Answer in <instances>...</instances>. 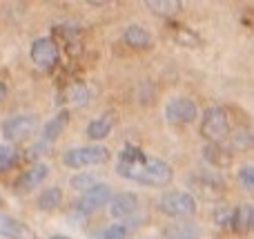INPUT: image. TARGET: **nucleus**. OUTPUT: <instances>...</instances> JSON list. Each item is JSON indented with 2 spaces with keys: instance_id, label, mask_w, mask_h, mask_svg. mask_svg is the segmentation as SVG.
Listing matches in <instances>:
<instances>
[{
  "instance_id": "28",
  "label": "nucleus",
  "mask_w": 254,
  "mask_h": 239,
  "mask_svg": "<svg viewBox=\"0 0 254 239\" xmlns=\"http://www.w3.org/2000/svg\"><path fill=\"white\" fill-rule=\"evenodd\" d=\"M49 239H71V237L69 235H52Z\"/></svg>"
},
{
  "instance_id": "18",
  "label": "nucleus",
  "mask_w": 254,
  "mask_h": 239,
  "mask_svg": "<svg viewBox=\"0 0 254 239\" xmlns=\"http://www.w3.org/2000/svg\"><path fill=\"white\" fill-rule=\"evenodd\" d=\"M67 121H69V114L67 112H61V114H56L54 119H49L47 123L43 125V141L45 143H54L58 137H61V132L65 130Z\"/></svg>"
},
{
  "instance_id": "8",
  "label": "nucleus",
  "mask_w": 254,
  "mask_h": 239,
  "mask_svg": "<svg viewBox=\"0 0 254 239\" xmlns=\"http://www.w3.org/2000/svg\"><path fill=\"white\" fill-rule=\"evenodd\" d=\"M29 56L36 67H40V70H52L58 61V47L54 45L52 38H36L34 43H31Z\"/></svg>"
},
{
  "instance_id": "21",
  "label": "nucleus",
  "mask_w": 254,
  "mask_h": 239,
  "mask_svg": "<svg viewBox=\"0 0 254 239\" xmlns=\"http://www.w3.org/2000/svg\"><path fill=\"white\" fill-rule=\"evenodd\" d=\"M61 204H63V190L56 186L45 188L38 195V199H36V206H38L40 210H56Z\"/></svg>"
},
{
  "instance_id": "7",
  "label": "nucleus",
  "mask_w": 254,
  "mask_h": 239,
  "mask_svg": "<svg viewBox=\"0 0 254 239\" xmlns=\"http://www.w3.org/2000/svg\"><path fill=\"white\" fill-rule=\"evenodd\" d=\"M112 188L107 186V183H96L94 188H89V190H85L83 195L76 199V213L83 215V217H89V215H94L96 210H101L103 206L110 204L112 199Z\"/></svg>"
},
{
  "instance_id": "17",
  "label": "nucleus",
  "mask_w": 254,
  "mask_h": 239,
  "mask_svg": "<svg viewBox=\"0 0 254 239\" xmlns=\"http://www.w3.org/2000/svg\"><path fill=\"white\" fill-rule=\"evenodd\" d=\"M145 7L161 18H174L176 13L183 11V2L179 0H147Z\"/></svg>"
},
{
  "instance_id": "12",
  "label": "nucleus",
  "mask_w": 254,
  "mask_h": 239,
  "mask_svg": "<svg viewBox=\"0 0 254 239\" xmlns=\"http://www.w3.org/2000/svg\"><path fill=\"white\" fill-rule=\"evenodd\" d=\"M163 237L165 239H201V228L196 224L188 222V219H179V222L165 226Z\"/></svg>"
},
{
  "instance_id": "27",
  "label": "nucleus",
  "mask_w": 254,
  "mask_h": 239,
  "mask_svg": "<svg viewBox=\"0 0 254 239\" xmlns=\"http://www.w3.org/2000/svg\"><path fill=\"white\" fill-rule=\"evenodd\" d=\"M4 96H7V85H4L2 80H0V101H2Z\"/></svg>"
},
{
  "instance_id": "25",
  "label": "nucleus",
  "mask_w": 254,
  "mask_h": 239,
  "mask_svg": "<svg viewBox=\"0 0 254 239\" xmlns=\"http://www.w3.org/2000/svg\"><path fill=\"white\" fill-rule=\"evenodd\" d=\"M13 161H16V152H13V148L7 146V143H0V172H4V170L11 168Z\"/></svg>"
},
{
  "instance_id": "9",
  "label": "nucleus",
  "mask_w": 254,
  "mask_h": 239,
  "mask_svg": "<svg viewBox=\"0 0 254 239\" xmlns=\"http://www.w3.org/2000/svg\"><path fill=\"white\" fill-rule=\"evenodd\" d=\"M107 206H110L112 219H125V217H131L138 210L140 199L136 192H119V195H112Z\"/></svg>"
},
{
  "instance_id": "11",
  "label": "nucleus",
  "mask_w": 254,
  "mask_h": 239,
  "mask_svg": "<svg viewBox=\"0 0 254 239\" xmlns=\"http://www.w3.org/2000/svg\"><path fill=\"white\" fill-rule=\"evenodd\" d=\"M252 222H254V215H252V204H241L232 210L230 215V228L232 233L237 235H248L252 231Z\"/></svg>"
},
{
  "instance_id": "3",
  "label": "nucleus",
  "mask_w": 254,
  "mask_h": 239,
  "mask_svg": "<svg viewBox=\"0 0 254 239\" xmlns=\"http://www.w3.org/2000/svg\"><path fill=\"white\" fill-rule=\"evenodd\" d=\"M201 134L207 143H223L230 134V119L225 107L221 105H210L203 112L201 121Z\"/></svg>"
},
{
  "instance_id": "19",
  "label": "nucleus",
  "mask_w": 254,
  "mask_h": 239,
  "mask_svg": "<svg viewBox=\"0 0 254 239\" xmlns=\"http://www.w3.org/2000/svg\"><path fill=\"white\" fill-rule=\"evenodd\" d=\"M63 98H65V103L71 107H85L89 103V89L85 83H71L69 87L65 89Z\"/></svg>"
},
{
  "instance_id": "14",
  "label": "nucleus",
  "mask_w": 254,
  "mask_h": 239,
  "mask_svg": "<svg viewBox=\"0 0 254 239\" xmlns=\"http://www.w3.org/2000/svg\"><path fill=\"white\" fill-rule=\"evenodd\" d=\"M203 159L214 168H228L232 163V152L223 146V143H207L203 148Z\"/></svg>"
},
{
  "instance_id": "1",
  "label": "nucleus",
  "mask_w": 254,
  "mask_h": 239,
  "mask_svg": "<svg viewBox=\"0 0 254 239\" xmlns=\"http://www.w3.org/2000/svg\"><path fill=\"white\" fill-rule=\"evenodd\" d=\"M116 172L127 181L143 183L149 188H165L174 181V168L158 157H145L138 148L127 146L119 155Z\"/></svg>"
},
{
  "instance_id": "15",
  "label": "nucleus",
  "mask_w": 254,
  "mask_h": 239,
  "mask_svg": "<svg viewBox=\"0 0 254 239\" xmlns=\"http://www.w3.org/2000/svg\"><path fill=\"white\" fill-rule=\"evenodd\" d=\"M114 121H116V116L112 114V112H107V114H103V116H98V119H92L87 123V137L92 139V141H103L105 137H110V132H112V128H114Z\"/></svg>"
},
{
  "instance_id": "2",
  "label": "nucleus",
  "mask_w": 254,
  "mask_h": 239,
  "mask_svg": "<svg viewBox=\"0 0 254 239\" xmlns=\"http://www.w3.org/2000/svg\"><path fill=\"white\" fill-rule=\"evenodd\" d=\"M112 159V152L105 146H83L71 148L63 155V163L71 170L94 168V165H105Z\"/></svg>"
},
{
  "instance_id": "20",
  "label": "nucleus",
  "mask_w": 254,
  "mask_h": 239,
  "mask_svg": "<svg viewBox=\"0 0 254 239\" xmlns=\"http://www.w3.org/2000/svg\"><path fill=\"white\" fill-rule=\"evenodd\" d=\"M252 148V132L248 128H239L228 134V150L230 152H246Z\"/></svg>"
},
{
  "instance_id": "26",
  "label": "nucleus",
  "mask_w": 254,
  "mask_h": 239,
  "mask_svg": "<svg viewBox=\"0 0 254 239\" xmlns=\"http://www.w3.org/2000/svg\"><path fill=\"white\" fill-rule=\"evenodd\" d=\"M239 183H241L246 190H252L254 188V170H252V165H243V168L239 170Z\"/></svg>"
},
{
  "instance_id": "6",
  "label": "nucleus",
  "mask_w": 254,
  "mask_h": 239,
  "mask_svg": "<svg viewBox=\"0 0 254 239\" xmlns=\"http://www.w3.org/2000/svg\"><path fill=\"white\" fill-rule=\"evenodd\" d=\"M163 116L170 125H188L198 116V105L190 96H174L167 101Z\"/></svg>"
},
{
  "instance_id": "4",
  "label": "nucleus",
  "mask_w": 254,
  "mask_h": 239,
  "mask_svg": "<svg viewBox=\"0 0 254 239\" xmlns=\"http://www.w3.org/2000/svg\"><path fill=\"white\" fill-rule=\"evenodd\" d=\"M158 208L163 215L174 219H190L196 215V199L185 190H170L158 199Z\"/></svg>"
},
{
  "instance_id": "13",
  "label": "nucleus",
  "mask_w": 254,
  "mask_h": 239,
  "mask_svg": "<svg viewBox=\"0 0 254 239\" xmlns=\"http://www.w3.org/2000/svg\"><path fill=\"white\" fill-rule=\"evenodd\" d=\"M0 235L7 239H34L29 226H25L22 222H18V219L2 215V213H0Z\"/></svg>"
},
{
  "instance_id": "22",
  "label": "nucleus",
  "mask_w": 254,
  "mask_h": 239,
  "mask_svg": "<svg viewBox=\"0 0 254 239\" xmlns=\"http://www.w3.org/2000/svg\"><path fill=\"white\" fill-rule=\"evenodd\" d=\"M172 38H174V43L181 45V47H201V36H198L196 31L188 29V27H174Z\"/></svg>"
},
{
  "instance_id": "16",
  "label": "nucleus",
  "mask_w": 254,
  "mask_h": 239,
  "mask_svg": "<svg viewBox=\"0 0 254 239\" xmlns=\"http://www.w3.org/2000/svg\"><path fill=\"white\" fill-rule=\"evenodd\" d=\"M123 40L127 47H131V49H147L152 45V34L140 25H129L123 31Z\"/></svg>"
},
{
  "instance_id": "23",
  "label": "nucleus",
  "mask_w": 254,
  "mask_h": 239,
  "mask_svg": "<svg viewBox=\"0 0 254 239\" xmlns=\"http://www.w3.org/2000/svg\"><path fill=\"white\" fill-rule=\"evenodd\" d=\"M98 183V179L94 177V174L89 172H78L76 177H71V188H76V190H89V188H94Z\"/></svg>"
},
{
  "instance_id": "24",
  "label": "nucleus",
  "mask_w": 254,
  "mask_h": 239,
  "mask_svg": "<svg viewBox=\"0 0 254 239\" xmlns=\"http://www.w3.org/2000/svg\"><path fill=\"white\" fill-rule=\"evenodd\" d=\"M127 235H129V228L125 224H110L101 231V239H127Z\"/></svg>"
},
{
  "instance_id": "5",
  "label": "nucleus",
  "mask_w": 254,
  "mask_h": 239,
  "mask_svg": "<svg viewBox=\"0 0 254 239\" xmlns=\"http://www.w3.org/2000/svg\"><path fill=\"white\" fill-rule=\"evenodd\" d=\"M36 128H38V119L34 114H16L9 116L0 130L7 143H22L36 132Z\"/></svg>"
},
{
  "instance_id": "10",
  "label": "nucleus",
  "mask_w": 254,
  "mask_h": 239,
  "mask_svg": "<svg viewBox=\"0 0 254 239\" xmlns=\"http://www.w3.org/2000/svg\"><path fill=\"white\" fill-rule=\"evenodd\" d=\"M47 174H49V165L43 163V161L29 165V168H27L25 172L18 177L16 190L18 192H31V190H36V188L43 186V181L47 179Z\"/></svg>"
}]
</instances>
